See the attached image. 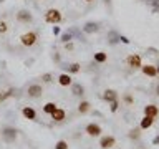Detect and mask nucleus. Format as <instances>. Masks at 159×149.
I'll return each instance as SVG.
<instances>
[{
	"label": "nucleus",
	"instance_id": "nucleus-8",
	"mask_svg": "<svg viewBox=\"0 0 159 149\" xmlns=\"http://www.w3.org/2000/svg\"><path fill=\"white\" fill-rule=\"evenodd\" d=\"M17 20H18L20 23H32V22H33V15L30 13V10L22 8V10L17 13Z\"/></svg>",
	"mask_w": 159,
	"mask_h": 149
},
{
	"label": "nucleus",
	"instance_id": "nucleus-37",
	"mask_svg": "<svg viewBox=\"0 0 159 149\" xmlns=\"http://www.w3.org/2000/svg\"><path fill=\"white\" fill-rule=\"evenodd\" d=\"M156 70H157V74H159V66H156Z\"/></svg>",
	"mask_w": 159,
	"mask_h": 149
},
{
	"label": "nucleus",
	"instance_id": "nucleus-26",
	"mask_svg": "<svg viewBox=\"0 0 159 149\" xmlns=\"http://www.w3.org/2000/svg\"><path fill=\"white\" fill-rule=\"evenodd\" d=\"M8 32V25H7V22L5 20H0V35H5Z\"/></svg>",
	"mask_w": 159,
	"mask_h": 149
},
{
	"label": "nucleus",
	"instance_id": "nucleus-2",
	"mask_svg": "<svg viewBox=\"0 0 159 149\" xmlns=\"http://www.w3.org/2000/svg\"><path fill=\"white\" fill-rule=\"evenodd\" d=\"M17 129L15 128H12V126H5L3 129H2V139L7 144H12V142H15L17 141Z\"/></svg>",
	"mask_w": 159,
	"mask_h": 149
},
{
	"label": "nucleus",
	"instance_id": "nucleus-28",
	"mask_svg": "<svg viewBox=\"0 0 159 149\" xmlns=\"http://www.w3.org/2000/svg\"><path fill=\"white\" fill-rule=\"evenodd\" d=\"M42 79H43L45 83H52L53 76H52V73H45V74H42Z\"/></svg>",
	"mask_w": 159,
	"mask_h": 149
},
{
	"label": "nucleus",
	"instance_id": "nucleus-18",
	"mask_svg": "<svg viewBox=\"0 0 159 149\" xmlns=\"http://www.w3.org/2000/svg\"><path fill=\"white\" fill-rule=\"evenodd\" d=\"M89 109H91V103L89 101H80V104H78V113L80 114H86Z\"/></svg>",
	"mask_w": 159,
	"mask_h": 149
},
{
	"label": "nucleus",
	"instance_id": "nucleus-22",
	"mask_svg": "<svg viewBox=\"0 0 159 149\" xmlns=\"http://www.w3.org/2000/svg\"><path fill=\"white\" fill-rule=\"evenodd\" d=\"M57 108H58L57 103H47V104L43 106V113H45V114H52Z\"/></svg>",
	"mask_w": 159,
	"mask_h": 149
},
{
	"label": "nucleus",
	"instance_id": "nucleus-3",
	"mask_svg": "<svg viewBox=\"0 0 159 149\" xmlns=\"http://www.w3.org/2000/svg\"><path fill=\"white\" fill-rule=\"evenodd\" d=\"M20 43L23 45V47H33L35 43H37V33L35 32H27L23 33L22 37H20Z\"/></svg>",
	"mask_w": 159,
	"mask_h": 149
},
{
	"label": "nucleus",
	"instance_id": "nucleus-7",
	"mask_svg": "<svg viewBox=\"0 0 159 149\" xmlns=\"http://www.w3.org/2000/svg\"><path fill=\"white\" fill-rule=\"evenodd\" d=\"M126 63H128V66L133 68V70H138V68L143 66V61H141V56H139V55H129L126 58Z\"/></svg>",
	"mask_w": 159,
	"mask_h": 149
},
{
	"label": "nucleus",
	"instance_id": "nucleus-13",
	"mask_svg": "<svg viewBox=\"0 0 159 149\" xmlns=\"http://www.w3.org/2000/svg\"><path fill=\"white\" fill-rule=\"evenodd\" d=\"M154 121H156V118L146 116V114H144V118L141 119V123H139V128H141V129H149L154 124Z\"/></svg>",
	"mask_w": 159,
	"mask_h": 149
},
{
	"label": "nucleus",
	"instance_id": "nucleus-29",
	"mask_svg": "<svg viewBox=\"0 0 159 149\" xmlns=\"http://www.w3.org/2000/svg\"><path fill=\"white\" fill-rule=\"evenodd\" d=\"M119 108V101L118 99H114V101H111V113H116Z\"/></svg>",
	"mask_w": 159,
	"mask_h": 149
},
{
	"label": "nucleus",
	"instance_id": "nucleus-21",
	"mask_svg": "<svg viewBox=\"0 0 159 149\" xmlns=\"http://www.w3.org/2000/svg\"><path fill=\"white\" fill-rule=\"evenodd\" d=\"M128 138L129 139H139L141 138V128H134L128 133Z\"/></svg>",
	"mask_w": 159,
	"mask_h": 149
},
{
	"label": "nucleus",
	"instance_id": "nucleus-5",
	"mask_svg": "<svg viewBox=\"0 0 159 149\" xmlns=\"http://www.w3.org/2000/svg\"><path fill=\"white\" fill-rule=\"evenodd\" d=\"M27 94L30 98H40L43 94V86H42V84H38V83L30 84L28 89H27Z\"/></svg>",
	"mask_w": 159,
	"mask_h": 149
},
{
	"label": "nucleus",
	"instance_id": "nucleus-32",
	"mask_svg": "<svg viewBox=\"0 0 159 149\" xmlns=\"http://www.w3.org/2000/svg\"><path fill=\"white\" fill-rule=\"evenodd\" d=\"M119 42H123V43H129V40H128L126 37H121V35H119Z\"/></svg>",
	"mask_w": 159,
	"mask_h": 149
},
{
	"label": "nucleus",
	"instance_id": "nucleus-9",
	"mask_svg": "<svg viewBox=\"0 0 159 149\" xmlns=\"http://www.w3.org/2000/svg\"><path fill=\"white\" fill-rule=\"evenodd\" d=\"M141 71L146 74V76H149V78L157 76V70H156V66H152V65H143V66H141Z\"/></svg>",
	"mask_w": 159,
	"mask_h": 149
},
{
	"label": "nucleus",
	"instance_id": "nucleus-10",
	"mask_svg": "<svg viewBox=\"0 0 159 149\" xmlns=\"http://www.w3.org/2000/svg\"><path fill=\"white\" fill-rule=\"evenodd\" d=\"M83 32L84 33H96V32H99V23H96V22H86V23H84V27H83Z\"/></svg>",
	"mask_w": 159,
	"mask_h": 149
},
{
	"label": "nucleus",
	"instance_id": "nucleus-24",
	"mask_svg": "<svg viewBox=\"0 0 159 149\" xmlns=\"http://www.w3.org/2000/svg\"><path fill=\"white\" fill-rule=\"evenodd\" d=\"M60 40H61L63 43H68V42H71V40H73V33H71V32H66V33H63L61 37H60Z\"/></svg>",
	"mask_w": 159,
	"mask_h": 149
},
{
	"label": "nucleus",
	"instance_id": "nucleus-35",
	"mask_svg": "<svg viewBox=\"0 0 159 149\" xmlns=\"http://www.w3.org/2000/svg\"><path fill=\"white\" fill-rule=\"evenodd\" d=\"M53 60H55V61H60V56H58V55H57V53H55V55H53Z\"/></svg>",
	"mask_w": 159,
	"mask_h": 149
},
{
	"label": "nucleus",
	"instance_id": "nucleus-23",
	"mask_svg": "<svg viewBox=\"0 0 159 149\" xmlns=\"http://www.w3.org/2000/svg\"><path fill=\"white\" fill-rule=\"evenodd\" d=\"M12 94H13V88L7 89V91H0V103H2V101H5L7 98H10Z\"/></svg>",
	"mask_w": 159,
	"mask_h": 149
},
{
	"label": "nucleus",
	"instance_id": "nucleus-17",
	"mask_svg": "<svg viewBox=\"0 0 159 149\" xmlns=\"http://www.w3.org/2000/svg\"><path fill=\"white\" fill-rule=\"evenodd\" d=\"M103 99L108 101V103H111V101H114V99H118V93L114 91V89H106V91L103 93Z\"/></svg>",
	"mask_w": 159,
	"mask_h": 149
},
{
	"label": "nucleus",
	"instance_id": "nucleus-27",
	"mask_svg": "<svg viewBox=\"0 0 159 149\" xmlns=\"http://www.w3.org/2000/svg\"><path fill=\"white\" fill-rule=\"evenodd\" d=\"M108 38H109V43H116L118 40H119V35L114 33V32H109L108 33Z\"/></svg>",
	"mask_w": 159,
	"mask_h": 149
},
{
	"label": "nucleus",
	"instance_id": "nucleus-25",
	"mask_svg": "<svg viewBox=\"0 0 159 149\" xmlns=\"http://www.w3.org/2000/svg\"><path fill=\"white\" fill-rule=\"evenodd\" d=\"M55 149H68V142L65 139H60V141L55 144Z\"/></svg>",
	"mask_w": 159,
	"mask_h": 149
},
{
	"label": "nucleus",
	"instance_id": "nucleus-15",
	"mask_svg": "<svg viewBox=\"0 0 159 149\" xmlns=\"http://www.w3.org/2000/svg\"><path fill=\"white\" fill-rule=\"evenodd\" d=\"M58 83L61 84V86H71L73 79H71V76H70V73H61L58 76Z\"/></svg>",
	"mask_w": 159,
	"mask_h": 149
},
{
	"label": "nucleus",
	"instance_id": "nucleus-36",
	"mask_svg": "<svg viewBox=\"0 0 159 149\" xmlns=\"http://www.w3.org/2000/svg\"><path fill=\"white\" fill-rule=\"evenodd\" d=\"M156 94L159 96V83H157V86H156Z\"/></svg>",
	"mask_w": 159,
	"mask_h": 149
},
{
	"label": "nucleus",
	"instance_id": "nucleus-34",
	"mask_svg": "<svg viewBox=\"0 0 159 149\" xmlns=\"http://www.w3.org/2000/svg\"><path fill=\"white\" fill-rule=\"evenodd\" d=\"M53 33L58 35V33H60V28H58V27H53Z\"/></svg>",
	"mask_w": 159,
	"mask_h": 149
},
{
	"label": "nucleus",
	"instance_id": "nucleus-38",
	"mask_svg": "<svg viewBox=\"0 0 159 149\" xmlns=\"http://www.w3.org/2000/svg\"><path fill=\"white\" fill-rule=\"evenodd\" d=\"M84 2H93V0H84Z\"/></svg>",
	"mask_w": 159,
	"mask_h": 149
},
{
	"label": "nucleus",
	"instance_id": "nucleus-20",
	"mask_svg": "<svg viewBox=\"0 0 159 149\" xmlns=\"http://www.w3.org/2000/svg\"><path fill=\"white\" fill-rule=\"evenodd\" d=\"M66 70H68L70 74H76L80 70H81V65H80V63H71V65H68V66H66Z\"/></svg>",
	"mask_w": 159,
	"mask_h": 149
},
{
	"label": "nucleus",
	"instance_id": "nucleus-14",
	"mask_svg": "<svg viewBox=\"0 0 159 149\" xmlns=\"http://www.w3.org/2000/svg\"><path fill=\"white\" fill-rule=\"evenodd\" d=\"M144 114H146V116L157 118V114H159V108L156 106V104H148V106H144Z\"/></svg>",
	"mask_w": 159,
	"mask_h": 149
},
{
	"label": "nucleus",
	"instance_id": "nucleus-33",
	"mask_svg": "<svg viewBox=\"0 0 159 149\" xmlns=\"http://www.w3.org/2000/svg\"><path fill=\"white\" fill-rule=\"evenodd\" d=\"M152 144H156V146H159V136H156L152 139Z\"/></svg>",
	"mask_w": 159,
	"mask_h": 149
},
{
	"label": "nucleus",
	"instance_id": "nucleus-16",
	"mask_svg": "<svg viewBox=\"0 0 159 149\" xmlns=\"http://www.w3.org/2000/svg\"><path fill=\"white\" fill-rule=\"evenodd\" d=\"M71 93L75 96H83L84 94V86L81 83H71Z\"/></svg>",
	"mask_w": 159,
	"mask_h": 149
},
{
	"label": "nucleus",
	"instance_id": "nucleus-12",
	"mask_svg": "<svg viewBox=\"0 0 159 149\" xmlns=\"http://www.w3.org/2000/svg\"><path fill=\"white\" fill-rule=\"evenodd\" d=\"M22 114H23L27 119H30V121H35V119H37V111H35L32 106H25V108L22 109Z\"/></svg>",
	"mask_w": 159,
	"mask_h": 149
},
{
	"label": "nucleus",
	"instance_id": "nucleus-19",
	"mask_svg": "<svg viewBox=\"0 0 159 149\" xmlns=\"http://www.w3.org/2000/svg\"><path fill=\"white\" fill-rule=\"evenodd\" d=\"M94 61H96V63H106L108 61V55L104 53V52L94 53Z\"/></svg>",
	"mask_w": 159,
	"mask_h": 149
},
{
	"label": "nucleus",
	"instance_id": "nucleus-6",
	"mask_svg": "<svg viewBox=\"0 0 159 149\" xmlns=\"http://www.w3.org/2000/svg\"><path fill=\"white\" fill-rule=\"evenodd\" d=\"M113 146H116V138L114 136H101V139H99V147L111 149Z\"/></svg>",
	"mask_w": 159,
	"mask_h": 149
},
{
	"label": "nucleus",
	"instance_id": "nucleus-11",
	"mask_svg": "<svg viewBox=\"0 0 159 149\" xmlns=\"http://www.w3.org/2000/svg\"><path fill=\"white\" fill-rule=\"evenodd\" d=\"M52 116V119L53 121H57V123H61L63 119H65V116H66V113H65V109H61V108H57L55 111L50 114Z\"/></svg>",
	"mask_w": 159,
	"mask_h": 149
},
{
	"label": "nucleus",
	"instance_id": "nucleus-4",
	"mask_svg": "<svg viewBox=\"0 0 159 149\" xmlns=\"http://www.w3.org/2000/svg\"><path fill=\"white\" fill-rule=\"evenodd\" d=\"M84 133H86L88 136H91V138H98V136H101L103 129H101V126H99V124H96V123H88L86 128H84Z\"/></svg>",
	"mask_w": 159,
	"mask_h": 149
},
{
	"label": "nucleus",
	"instance_id": "nucleus-31",
	"mask_svg": "<svg viewBox=\"0 0 159 149\" xmlns=\"http://www.w3.org/2000/svg\"><path fill=\"white\" fill-rule=\"evenodd\" d=\"M65 48H66V50H73V43H71V42L65 43Z\"/></svg>",
	"mask_w": 159,
	"mask_h": 149
},
{
	"label": "nucleus",
	"instance_id": "nucleus-39",
	"mask_svg": "<svg viewBox=\"0 0 159 149\" xmlns=\"http://www.w3.org/2000/svg\"><path fill=\"white\" fill-rule=\"evenodd\" d=\"M2 2H5V0H0V3H2Z\"/></svg>",
	"mask_w": 159,
	"mask_h": 149
},
{
	"label": "nucleus",
	"instance_id": "nucleus-30",
	"mask_svg": "<svg viewBox=\"0 0 159 149\" xmlns=\"http://www.w3.org/2000/svg\"><path fill=\"white\" fill-rule=\"evenodd\" d=\"M123 99H124V101H126L128 104H133V101H134L131 94H124V96H123Z\"/></svg>",
	"mask_w": 159,
	"mask_h": 149
},
{
	"label": "nucleus",
	"instance_id": "nucleus-1",
	"mask_svg": "<svg viewBox=\"0 0 159 149\" xmlns=\"http://www.w3.org/2000/svg\"><path fill=\"white\" fill-rule=\"evenodd\" d=\"M61 20H63V15L57 8H50V10H47V13H45V22H47V23L58 25Z\"/></svg>",
	"mask_w": 159,
	"mask_h": 149
}]
</instances>
